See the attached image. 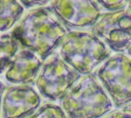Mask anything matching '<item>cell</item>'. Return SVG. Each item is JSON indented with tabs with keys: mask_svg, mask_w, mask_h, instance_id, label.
I'll return each instance as SVG.
<instances>
[{
	"mask_svg": "<svg viewBox=\"0 0 131 118\" xmlns=\"http://www.w3.org/2000/svg\"><path fill=\"white\" fill-rule=\"evenodd\" d=\"M24 8H30L35 6H43L48 3L47 1H35V0H26V1H20L18 2Z\"/></svg>",
	"mask_w": 131,
	"mask_h": 118,
	"instance_id": "ba28073f",
	"label": "cell"
},
{
	"mask_svg": "<svg viewBox=\"0 0 131 118\" xmlns=\"http://www.w3.org/2000/svg\"><path fill=\"white\" fill-rule=\"evenodd\" d=\"M18 50L19 44L12 34L0 35V74L8 68Z\"/></svg>",
	"mask_w": 131,
	"mask_h": 118,
	"instance_id": "8992f818",
	"label": "cell"
},
{
	"mask_svg": "<svg viewBox=\"0 0 131 118\" xmlns=\"http://www.w3.org/2000/svg\"><path fill=\"white\" fill-rule=\"evenodd\" d=\"M41 104V98L30 85L5 88L2 100V118H28Z\"/></svg>",
	"mask_w": 131,
	"mask_h": 118,
	"instance_id": "7a4b0ae2",
	"label": "cell"
},
{
	"mask_svg": "<svg viewBox=\"0 0 131 118\" xmlns=\"http://www.w3.org/2000/svg\"><path fill=\"white\" fill-rule=\"evenodd\" d=\"M65 78L63 65L54 58L42 68L36 80V86L44 97L55 100L60 98L64 90Z\"/></svg>",
	"mask_w": 131,
	"mask_h": 118,
	"instance_id": "277c9868",
	"label": "cell"
},
{
	"mask_svg": "<svg viewBox=\"0 0 131 118\" xmlns=\"http://www.w3.org/2000/svg\"><path fill=\"white\" fill-rule=\"evenodd\" d=\"M28 118H63L60 110L51 104H45Z\"/></svg>",
	"mask_w": 131,
	"mask_h": 118,
	"instance_id": "52a82bcc",
	"label": "cell"
},
{
	"mask_svg": "<svg viewBox=\"0 0 131 118\" xmlns=\"http://www.w3.org/2000/svg\"><path fill=\"white\" fill-rule=\"evenodd\" d=\"M5 88H6V86L5 85V84L0 81V112H1V108H2V97H3Z\"/></svg>",
	"mask_w": 131,
	"mask_h": 118,
	"instance_id": "9c48e42d",
	"label": "cell"
},
{
	"mask_svg": "<svg viewBox=\"0 0 131 118\" xmlns=\"http://www.w3.org/2000/svg\"><path fill=\"white\" fill-rule=\"evenodd\" d=\"M24 13L23 6L16 1L0 0V31L10 29Z\"/></svg>",
	"mask_w": 131,
	"mask_h": 118,
	"instance_id": "5b68a950",
	"label": "cell"
},
{
	"mask_svg": "<svg viewBox=\"0 0 131 118\" xmlns=\"http://www.w3.org/2000/svg\"><path fill=\"white\" fill-rule=\"evenodd\" d=\"M12 35L22 48L45 59L61 36V26L48 7L31 9L13 28Z\"/></svg>",
	"mask_w": 131,
	"mask_h": 118,
	"instance_id": "6da1fadb",
	"label": "cell"
},
{
	"mask_svg": "<svg viewBox=\"0 0 131 118\" xmlns=\"http://www.w3.org/2000/svg\"><path fill=\"white\" fill-rule=\"evenodd\" d=\"M42 65L35 54L23 49L12 59L5 74V78L11 84L28 85L33 84Z\"/></svg>",
	"mask_w": 131,
	"mask_h": 118,
	"instance_id": "3957f363",
	"label": "cell"
}]
</instances>
